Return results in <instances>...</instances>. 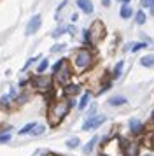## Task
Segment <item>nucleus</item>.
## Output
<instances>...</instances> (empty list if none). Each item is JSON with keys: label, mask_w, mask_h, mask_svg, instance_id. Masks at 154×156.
Here are the masks:
<instances>
[{"label": "nucleus", "mask_w": 154, "mask_h": 156, "mask_svg": "<svg viewBox=\"0 0 154 156\" xmlns=\"http://www.w3.org/2000/svg\"><path fill=\"white\" fill-rule=\"evenodd\" d=\"M72 105H74V100L72 98H61V100L51 102L49 111H47L49 125H51V126H58V125L65 119V116L70 112Z\"/></svg>", "instance_id": "1"}, {"label": "nucleus", "mask_w": 154, "mask_h": 156, "mask_svg": "<svg viewBox=\"0 0 154 156\" xmlns=\"http://www.w3.org/2000/svg\"><path fill=\"white\" fill-rule=\"evenodd\" d=\"M93 62H95V55H93V51L88 49V48H82V49L75 51V55L72 58V65H74V69H75L79 74L88 70L91 65H93Z\"/></svg>", "instance_id": "2"}, {"label": "nucleus", "mask_w": 154, "mask_h": 156, "mask_svg": "<svg viewBox=\"0 0 154 156\" xmlns=\"http://www.w3.org/2000/svg\"><path fill=\"white\" fill-rule=\"evenodd\" d=\"M32 86H33L37 91L40 93H49L53 91V79L49 77V76H44V74H37L32 81Z\"/></svg>", "instance_id": "3"}, {"label": "nucleus", "mask_w": 154, "mask_h": 156, "mask_svg": "<svg viewBox=\"0 0 154 156\" xmlns=\"http://www.w3.org/2000/svg\"><path fill=\"white\" fill-rule=\"evenodd\" d=\"M88 35H89V42L91 44H96L100 42L102 39L105 37V27H103V23L102 21H93L91 23V27L89 30H88Z\"/></svg>", "instance_id": "4"}, {"label": "nucleus", "mask_w": 154, "mask_h": 156, "mask_svg": "<svg viewBox=\"0 0 154 156\" xmlns=\"http://www.w3.org/2000/svg\"><path fill=\"white\" fill-rule=\"evenodd\" d=\"M121 140V147H123V156H138V142L137 140H124V139H119Z\"/></svg>", "instance_id": "5"}, {"label": "nucleus", "mask_w": 154, "mask_h": 156, "mask_svg": "<svg viewBox=\"0 0 154 156\" xmlns=\"http://www.w3.org/2000/svg\"><path fill=\"white\" fill-rule=\"evenodd\" d=\"M105 121H107V118H105V116H93V118H88V119L84 121L82 130H84V132L96 130V128H100L102 125H103Z\"/></svg>", "instance_id": "6"}, {"label": "nucleus", "mask_w": 154, "mask_h": 156, "mask_svg": "<svg viewBox=\"0 0 154 156\" xmlns=\"http://www.w3.org/2000/svg\"><path fill=\"white\" fill-rule=\"evenodd\" d=\"M54 77H56V81H58L61 86H67V84H68L70 77H72V69L68 67V63L63 65L61 69H60V70L54 74Z\"/></svg>", "instance_id": "7"}, {"label": "nucleus", "mask_w": 154, "mask_h": 156, "mask_svg": "<svg viewBox=\"0 0 154 156\" xmlns=\"http://www.w3.org/2000/svg\"><path fill=\"white\" fill-rule=\"evenodd\" d=\"M40 25H42V18H40V14L32 16V20H30V21L26 23V28H25V35H33L35 32H39Z\"/></svg>", "instance_id": "8"}, {"label": "nucleus", "mask_w": 154, "mask_h": 156, "mask_svg": "<svg viewBox=\"0 0 154 156\" xmlns=\"http://www.w3.org/2000/svg\"><path fill=\"white\" fill-rule=\"evenodd\" d=\"M128 126H130V132H131L133 135H142V133H144V125H142L138 119H135V118L130 119Z\"/></svg>", "instance_id": "9"}, {"label": "nucleus", "mask_w": 154, "mask_h": 156, "mask_svg": "<svg viewBox=\"0 0 154 156\" xmlns=\"http://www.w3.org/2000/svg\"><path fill=\"white\" fill-rule=\"evenodd\" d=\"M77 7L82 11L84 14H91L93 12V2L91 0H77Z\"/></svg>", "instance_id": "10"}, {"label": "nucleus", "mask_w": 154, "mask_h": 156, "mask_svg": "<svg viewBox=\"0 0 154 156\" xmlns=\"http://www.w3.org/2000/svg\"><path fill=\"white\" fill-rule=\"evenodd\" d=\"M124 104H126V97H123V95H114V97L109 98V105L112 107H119V105H124Z\"/></svg>", "instance_id": "11"}, {"label": "nucleus", "mask_w": 154, "mask_h": 156, "mask_svg": "<svg viewBox=\"0 0 154 156\" xmlns=\"http://www.w3.org/2000/svg\"><path fill=\"white\" fill-rule=\"evenodd\" d=\"M89 98H91V93H89V91L82 93V97H81V100H79V104H77V107H79V111H84V109L88 107V104H89Z\"/></svg>", "instance_id": "12"}, {"label": "nucleus", "mask_w": 154, "mask_h": 156, "mask_svg": "<svg viewBox=\"0 0 154 156\" xmlns=\"http://www.w3.org/2000/svg\"><path fill=\"white\" fill-rule=\"evenodd\" d=\"M63 91H65V95H68V97H75L77 93L81 91V88L77 84H67V86H63Z\"/></svg>", "instance_id": "13"}, {"label": "nucleus", "mask_w": 154, "mask_h": 156, "mask_svg": "<svg viewBox=\"0 0 154 156\" xmlns=\"http://www.w3.org/2000/svg\"><path fill=\"white\" fill-rule=\"evenodd\" d=\"M140 65L147 67V69H152L154 67V55H145V56L140 58Z\"/></svg>", "instance_id": "14"}, {"label": "nucleus", "mask_w": 154, "mask_h": 156, "mask_svg": "<svg viewBox=\"0 0 154 156\" xmlns=\"http://www.w3.org/2000/svg\"><path fill=\"white\" fill-rule=\"evenodd\" d=\"M119 16L123 18V20H128V18H131L133 16V9L130 7V5H121V11H119Z\"/></svg>", "instance_id": "15"}, {"label": "nucleus", "mask_w": 154, "mask_h": 156, "mask_svg": "<svg viewBox=\"0 0 154 156\" xmlns=\"http://www.w3.org/2000/svg\"><path fill=\"white\" fill-rule=\"evenodd\" d=\"M96 142H98V135H95V137H91L89 142L84 146V154H89L91 151L95 149V146H96Z\"/></svg>", "instance_id": "16"}, {"label": "nucleus", "mask_w": 154, "mask_h": 156, "mask_svg": "<svg viewBox=\"0 0 154 156\" xmlns=\"http://www.w3.org/2000/svg\"><path fill=\"white\" fill-rule=\"evenodd\" d=\"M123 69H124V62L121 60V62H117L116 67H114V70H112V77H119V76H121V72H123Z\"/></svg>", "instance_id": "17"}, {"label": "nucleus", "mask_w": 154, "mask_h": 156, "mask_svg": "<svg viewBox=\"0 0 154 156\" xmlns=\"http://www.w3.org/2000/svg\"><path fill=\"white\" fill-rule=\"evenodd\" d=\"M37 126V123H28V125H25V126L21 128L19 132H18V133L19 135H26V133H32V130H33V128Z\"/></svg>", "instance_id": "18"}, {"label": "nucleus", "mask_w": 154, "mask_h": 156, "mask_svg": "<svg viewBox=\"0 0 154 156\" xmlns=\"http://www.w3.org/2000/svg\"><path fill=\"white\" fill-rule=\"evenodd\" d=\"M147 20V16L144 11H137V18H135V21H137V25H144Z\"/></svg>", "instance_id": "19"}, {"label": "nucleus", "mask_w": 154, "mask_h": 156, "mask_svg": "<svg viewBox=\"0 0 154 156\" xmlns=\"http://www.w3.org/2000/svg\"><path fill=\"white\" fill-rule=\"evenodd\" d=\"M47 67H49V62L47 60H42L40 63L37 65V74H44V72L47 70Z\"/></svg>", "instance_id": "20"}, {"label": "nucleus", "mask_w": 154, "mask_h": 156, "mask_svg": "<svg viewBox=\"0 0 154 156\" xmlns=\"http://www.w3.org/2000/svg\"><path fill=\"white\" fill-rule=\"evenodd\" d=\"M65 144H67V147H68V149H75L81 142H79V139H77V137H72V139H68Z\"/></svg>", "instance_id": "21"}, {"label": "nucleus", "mask_w": 154, "mask_h": 156, "mask_svg": "<svg viewBox=\"0 0 154 156\" xmlns=\"http://www.w3.org/2000/svg\"><path fill=\"white\" fill-rule=\"evenodd\" d=\"M67 30H68V27H60V28H56L54 32L51 34V37H53V39H58V37H60V35H63V34H65Z\"/></svg>", "instance_id": "22"}, {"label": "nucleus", "mask_w": 154, "mask_h": 156, "mask_svg": "<svg viewBox=\"0 0 154 156\" xmlns=\"http://www.w3.org/2000/svg\"><path fill=\"white\" fill-rule=\"evenodd\" d=\"M44 132H46V126H44V125H37V126L32 130V135H33V137H39V135H42Z\"/></svg>", "instance_id": "23"}, {"label": "nucleus", "mask_w": 154, "mask_h": 156, "mask_svg": "<svg viewBox=\"0 0 154 156\" xmlns=\"http://www.w3.org/2000/svg\"><path fill=\"white\" fill-rule=\"evenodd\" d=\"M65 63H67V60H63V58H61V60H58V62H56V63L53 65V74H56V72L60 70V69H61V67H63Z\"/></svg>", "instance_id": "24"}, {"label": "nucleus", "mask_w": 154, "mask_h": 156, "mask_svg": "<svg viewBox=\"0 0 154 156\" xmlns=\"http://www.w3.org/2000/svg\"><path fill=\"white\" fill-rule=\"evenodd\" d=\"M11 100H12V97H11V95H4V97H2V98H0V105H9V104H11Z\"/></svg>", "instance_id": "25"}, {"label": "nucleus", "mask_w": 154, "mask_h": 156, "mask_svg": "<svg viewBox=\"0 0 154 156\" xmlns=\"http://www.w3.org/2000/svg\"><path fill=\"white\" fill-rule=\"evenodd\" d=\"M144 48H147V44H145V42H137V44H133L131 51H133V53H137V51L144 49Z\"/></svg>", "instance_id": "26"}, {"label": "nucleus", "mask_w": 154, "mask_h": 156, "mask_svg": "<svg viewBox=\"0 0 154 156\" xmlns=\"http://www.w3.org/2000/svg\"><path fill=\"white\" fill-rule=\"evenodd\" d=\"M140 4H142V7L151 9V7L154 5V0H140Z\"/></svg>", "instance_id": "27"}, {"label": "nucleus", "mask_w": 154, "mask_h": 156, "mask_svg": "<svg viewBox=\"0 0 154 156\" xmlns=\"http://www.w3.org/2000/svg\"><path fill=\"white\" fill-rule=\"evenodd\" d=\"M37 60H39V56H33V58H30V60H28L26 63H25V67H23V70H26L28 67H30V65H32V63H35Z\"/></svg>", "instance_id": "28"}, {"label": "nucleus", "mask_w": 154, "mask_h": 156, "mask_svg": "<svg viewBox=\"0 0 154 156\" xmlns=\"http://www.w3.org/2000/svg\"><path fill=\"white\" fill-rule=\"evenodd\" d=\"M95 114H96V104H93V105H91V109L88 111V118H93Z\"/></svg>", "instance_id": "29"}, {"label": "nucleus", "mask_w": 154, "mask_h": 156, "mask_svg": "<svg viewBox=\"0 0 154 156\" xmlns=\"http://www.w3.org/2000/svg\"><path fill=\"white\" fill-rule=\"evenodd\" d=\"M63 49H65V44H56L54 48H51L53 53H58V51H63Z\"/></svg>", "instance_id": "30"}, {"label": "nucleus", "mask_w": 154, "mask_h": 156, "mask_svg": "<svg viewBox=\"0 0 154 156\" xmlns=\"http://www.w3.org/2000/svg\"><path fill=\"white\" fill-rule=\"evenodd\" d=\"M11 140V135L9 133H2L0 135V144H2V142H9Z\"/></svg>", "instance_id": "31"}, {"label": "nucleus", "mask_w": 154, "mask_h": 156, "mask_svg": "<svg viewBox=\"0 0 154 156\" xmlns=\"http://www.w3.org/2000/svg\"><path fill=\"white\" fill-rule=\"evenodd\" d=\"M67 4H68V2H67V0H63L61 4H60V5H58V9H56V16L60 14V11H61V9L65 7V5H67Z\"/></svg>", "instance_id": "32"}, {"label": "nucleus", "mask_w": 154, "mask_h": 156, "mask_svg": "<svg viewBox=\"0 0 154 156\" xmlns=\"http://www.w3.org/2000/svg\"><path fill=\"white\" fill-rule=\"evenodd\" d=\"M68 34L70 35H75V28L74 27H68Z\"/></svg>", "instance_id": "33"}, {"label": "nucleus", "mask_w": 154, "mask_h": 156, "mask_svg": "<svg viewBox=\"0 0 154 156\" xmlns=\"http://www.w3.org/2000/svg\"><path fill=\"white\" fill-rule=\"evenodd\" d=\"M102 5H105V7H109V5H110V0H102Z\"/></svg>", "instance_id": "34"}, {"label": "nucleus", "mask_w": 154, "mask_h": 156, "mask_svg": "<svg viewBox=\"0 0 154 156\" xmlns=\"http://www.w3.org/2000/svg\"><path fill=\"white\" fill-rule=\"evenodd\" d=\"M77 18H79L77 14H72V16H70V20H72V21H77Z\"/></svg>", "instance_id": "35"}, {"label": "nucleus", "mask_w": 154, "mask_h": 156, "mask_svg": "<svg viewBox=\"0 0 154 156\" xmlns=\"http://www.w3.org/2000/svg\"><path fill=\"white\" fill-rule=\"evenodd\" d=\"M151 16H154V5L151 7Z\"/></svg>", "instance_id": "36"}, {"label": "nucleus", "mask_w": 154, "mask_h": 156, "mask_svg": "<svg viewBox=\"0 0 154 156\" xmlns=\"http://www.w3.org/2000/svg\"><path fill=\"white\" fill-rule=\"evenodd\" d=\"M123 2H124V5H128V2H130V0H123Z\"/></svg>", "instance_id": "37"}, {"label": "nucleus", "mask_w": 154, "mask_h": 156, "mask_svg": "<svg viewBox=\"0 0 154 156\" xmlns=\"http://www.w3.org/2000/svg\"><path fill=\"white\" fill-rule=\"evenodd\" d=\"M144 156H154V154H144Z\"/></svg>", "instance_id": "38"}, {"label": "nucleus", "mask_w": 154, "mask_h": 156, "mask_svg": "<svg viewBox=\"0 0 154 156\" xmlns=\"http://www.w3.org/2000/svg\"><path fill=\"white\" fill-rule=\"evenodd\" d=\"M119 2H123V0H119Z\"/></svg>", "instance_id": "39"}]
</instances>
